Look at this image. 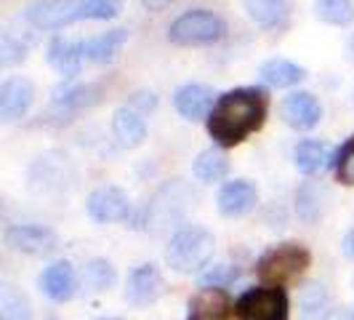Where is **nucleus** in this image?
<instances>
[{
  "mask_svg": "<svg viewBox=\"0 0 354 320\" xmlns=\"http://www.w3.org/2000/svg\"><path fill=\"white\" fill-rule=\"evenodd\" d=\"M328 200H330V193L322 181H304L296 193V213L299 219L306 222V224H315L319 216L328 208Z\"/></svg>",
  "mask_w": 354,
  "mask_h": 320,
  "instance_id": "6ab92c4d",
  "label": "nucleus"
},
{
  "mask_svg": "<svg viewBox=\"0 0 354 320\" xmlns=\"http://www.w3.org/2000/svg\"><path fill=\"white\" fill-rule=\"evenodd\" d=\"M269 96L259 86H243L221 94L208 115V134L218 147H237L266 121Z\"/></svg>",
  "mask_w": 354,
  "mask_h": 320,
  "instance_id": "f257e3e1",
  "label": "nucleus"
},
{
  "mask_svg": "<svg viewBox=\"0 0 354 320\" xmlns=\"http://www.w3.org/2000/svg\"><path fill=\"white\" fill-rule=\"evenodd\" d=\"M333 312V299L322 283H304L299 288V315L301 320H325Z\"/></svg>",
  "mask_w": 354,
  "mask_h": 320,
  "instance_id": "412c9836",
  "label": "nucleus"
},
{
  "mask_svg": "<svg viewBox=\"0 0 354 320\" xmlns=\"http://www.w3.org/2000/svg\"><path fill=\"white\" fill-rule=\"evenodd\" d=\"M213 249H216V240L213 235L205 227H184L178 230L168 249H165V262L174 267L176 272H184V275H192L197 269L208 265L213 259Z\"/></svg>",
  "mask_w": 354,
  "mask_h": 320,
  "instance_id": "f03ea898",
  "label": "nucleus"
},
{
  "mask_svg": "<svg viewBox=\"0 0 354 320\" xmlns=\"http://www.w3.org/2000/svg\"><path fill=\"white\" fill-rule=\"evenodd\" d=\"M237 278V267L232 265H213L208 272L200 275V285L203 288H221V285L232 283Z\"/></svg>",
  "mask_w": 354,
  "mask_h": 320,
  "instance_id": "2f4dec72",
  "label": "nucleus"
},
{
  "mask_svg": "<svg viewBox=\"0 0 354 320\" xmlns=\"http://www.w3.org/2000/svg\"><path fill=\"white\" fill-rule=\"evenodd\" d=\"M174 107L184 121H208V115L216 107V96L203 83H187L174 94Z\"/></svg>",
  "mask_w": 354,
  "mask_h": 320,
  "instance_id": "9b49d317",
  "label": "nucleus"
},
{
  "mask_svg": "<svg viewBox=\"0 0 354 320\" xmlns=\"http://www.w3.org/2000/svg\"><path fill=\"white\" fill-rule=\"evenodd\" d=\"M195 177L205 184H213V181H221V179L230 174V160L227 155L218 150V147H208L197 155L195 166H192Z\"/></svg>",
  "mask_w": 354,
  "mask_h": 320,
  "instance_id": "b1692460",
  "label": "nucleus"
},
{
  "mask_svg": "<svg viewBox=\"0 0 354 320\" xmlns=\"http://www.w3.org/2000/svg\"><path fill=\"white\" fill-rule=\"evenodd\" d=\"M341 246H344V254H346L349 259H354V227L346 232V238H344V243H341Z\"/></svg>",
  "mask_w": 354,
  "mask_h": 320,
  "instance_id": "72a5a7b5",
  "label": "nucleus"
},
{
  "mask_svg": "<svg viewBox=\"0 0 354 320\" xmlns=\"http://www.w3.org/2000/svg\"><path fill=\"white\" fill-rule=\"evenodd\" d=\"M336 177L344 181V184H349L354 187V136H349L344 147L338 150L336 155Z\"/></svg>",
  "mask_w": 354,
  "mask_h": 320,
  "instance_id": "c756f323",
  "label": "nucleus"
},
{
  "mask_svg": "<svg viewBox=\"0 0 354 320\" xmlns=\"http://www.w3.org/2000/svg\"><path fill=\"white\" fill-rule=\"evenodd\" d=\"M0 320H32L27 296L11 283L0 285Z\"/></svg>",
  "mask_w": 354,
  "mask_h": 320,
  "instance_id": "a878e982",
  "label": "nucleus"
},
{
  "mask_svg": "<svg viewBox=\"0 0 354 320\" xmlns=\"http://www.w3.org/2000/svg\"><path fill=\"white\" fill-rule=\"evenodd\" d=\"M293 160H296V168L306 174V177H319L328 171L330 160H333V147L328 142H319V139H304L296 144L293 150Z\"/></svg>",
  "mask_w": 354,
  "mask_h": 320,
  "instance_id": "f3484780",
  "label": "nucleus"
},
{
  "mask_svg": "<svg viewBox=\"0 0 354 320\" xmlns=\"http://www.w3.org/2000/svg\"><path fill=\"white\" fill-rule=\"evenodd\" d=\"M112 134L120 147L125 150H136L142 147L144 139H147V121L139 109H133L131 105L118 107L112 112Z\"/></svg>",
  "mask_w": 354,
  "mask_h": 320,
  "instance_id": "f8f14e48",
  "label": "nucleus"
},
{
  "mask_svg": "<svg viewBox=\"0 0 354 320\" xmlns=\"http://www.w3.org/2000/svg\"><path fill=\"white\" fill-rule=\"evenodd\" d=\"M123 11L120 0H83V21H109Z\"/></svg>",
  "mask_w": 354,
  "mask_h": 320,
  "instance_id": "c85d7f7f",
  "label": "nucleus"
},
{
  "mask_svg": "<svg viewBox=\"0 0 354 320\" xmlns=\"http://www.w3.org/2000/svg\"><path fill=\"white\" fill-rule=\"evenodd\" d=\"M160 294H162V275L155 265H142L131 272L128 291H125V299L131 304H136V307L152 304Z\"/></svg>",
  "mask_w": 354,
  "mask_h": 320,
  "instance_id": "4468645a",
  "label": "nucleus"
},
{
  "mask_svg": "<svg viewBox=\"0 0 354 320\" xmlns=\"http://www.w3.org/2000/svg\"><path fill=\"white\" fill-rule=\"evenodd\" d=\"M102 320H120V318H102Z\"/></svg>",
  "mask_w": 354,
  "mask_h": 320,
  "instance_id": "f704fd0d",
  "label": "nucleus"
},
{
  "mask_svg": "<svg viewBox=\"0 0 354 320\" xmlns=\"http://www.w3.org/2000/svg\"><path fill=\"white\" fill-rule=\"evenodd\" d=\"M259 78L272 89H290L306 78V70L290 59H269L259 67Z\"/></svg>",
  "mask_w": 354,
  "mask_h": 320,
  "instance_id": "4be33fe9",
  "label": "nucleus"
},
{
  "mask_svg": "<svg viewBox=\"0 0 354 320\" xmlns=\"http://www.w3.org/2000/svg\"><path fill=\"white\" fill-rule=\"evenodd\" d=\"M32 102H35V86L30 78H21V75L6 78L0 86V121L14 123L19 118H24Z\"/></svg>",
  "mask_w": 354,
  "mask_h": 320,
  "instance_id": "6e6552de",
  "label": "nucleus"
},
{
  "mask_svg": "<svg viewBox=\"0 0 354 320\" xmlns=\"http://www.w3.org/2000/svg\"><path fill=\"white\" fill-rule=\"evenodd\" d=\"M306 267H309V251L301 243H283V246L269 249L261 256L259 275L261 281L272 283V288H280L288 281H296Z\"/></svg>",
  "mask_w": 354,
  "mask_h": 320,
  "instance_id": "20e7f679",
  "label": "nucleus"
},
{
  "mask_svg": "<svg viewBox=\"0 0 354 320\" xmlns=\"http://www.w3.org/2000/svg\"><path fill=\"white\" fill-rule=\"evenodd\" d=\"M48 62L59 75H64L67 80H75L80 75V67L86 62L83 56V40H70V37L56 35L48 46Z\"/></svg>",
  "mask_w": 354,
  "mask_h": 320,
  "instance_id": "ddd939ff",
  "label": "nucleus"
},
{
  "mask_svg": "<svg viewBox=\"0 0 354 320\" xmlns=\"http://www.w3.org/2000/svg\"><path fill=\"white\" fill-rule=\"evenodd\" d=\"M227 296L221 288H205L189 302V312L195 320H221L227 315Z\"/></svg>",
  "mask_w": 354,
  "mask_h": 320,
  "instance_id": "393cba45",
  "label": "nucleus"
},
{
  "mask_svg": "<svg viewBox=\"0 0 354 320\" xmlns=\"http://www.w3.org/2000/svg\"><path fill=\"white\" fill-rule=\"evenodd\" d=\"M88 213L93 222L99 224H112V222H123L131 213V200L125 195L120 187L115 184H104V187H96L88 195Z\"/></svg>",
  "mask_w": 354,
  "mask_h": 320,
  "instance_id": "1a4fd4ad",
  "label": "nucleus"
},
{
  "mask_svg": "<svg viewBox=\"0 0 354 320\" xmlns=\"http://www.w3.org/2000/svg\"><path fill=\"white\" fill-rule=\"evenodd\" d=\"M131 107L133 109H139V112H152L155 107H158V96L152 94V91H139V94H133V99H131Z\"/></svg>",
  "mask_w": 354,
  "mask_h": 320,
  "instance_id": "473e14b6",
  "label": "nucleus"
},
{
  "mask_svg": "<svg viewBox=\"0 0 354 320\" xmlns=\"http://www.w3.org/2000/svg\"><path fill=\"white\" fill-rule=\"evenodd\" d=\"M280 118L293 131H312L322 121V105L309 91H293L280 102Z\"/></svg>",
  "mask_w": 354,
  "mask_h": 320,
  "instance_id": "0eeeda50",
  "label": "nucleus"
},
{
  "mask_svg": "<svg viewBox=\"0 0 354 320\" xmlns=\"http://www.w3.org/2000/svg\"><path fill=\"white\" fill-rule=\"evenodd\" d=\"M259 190L256 184H250L248 179H234L227 181L218 193V211L224 216H245L256 206Z\"/></svg>",
  "mask_w": 354,
  "mask_h": 320,
  "instance_id": "2eb2a0df",
  "label": "nucleus"
},
{
  "mask_svg": "<svg viewBox=\"0 0 354 320\" xmlns=\"http://www.w3.org/2000/svg\"><path fill=\"white\" fill-rule=\"evenodd\" d=\"M99 102V86H62L53 91V112L62 118Z\"/></svg>",
  "mask_w": 354,
  "mask_h": 320,
  "instance_id": "5701e85b",
  "label": "nucleus"
},
{
  "mask_svg": "<svg viewBox=\"0 0 354 320\" xmlns=\"http://www.w3.org/2000/svg\"><path fill=\"white\" fill-rule=\"evenodd\" d=\"M243 8L261 30H285L290 19V0H243Z\"/></svg>",
  "mask_w": 354,
  "mask_h": 320,
  "instance_id": "dca6fc26",
  "label": "nucleus"
},
{
  "mask_svg": "<svg viewBox=\"0 0 354 320\" xmlns=\"http://www.w3.org/2000/svg\"><path fill=\"white\" fill-rule=\"evenodd\" d=\"M125 40H128V30H120V27L96 37H88V40H83V56L93 64H109L120 53Z\"/></svg>",
  "mask_w": 354,
  "mask_h": 320,
  "instance_id": "aec40b11",
  "label": "nucleus"
},
{
  "mask_svg": "<svg viewBox=\"0 0 354 320\" xmlns=\"http://www.w3.org/2000/svg\"><path fill=\"white\" fill-rule=\"evenodd\" d=\"M227 35V21L208 8H192L176 17L168 27L174 46H213Z\"/></svg>",
  "mask_w": 354,
  "mask_h": 320,
  "instance_id": "7ed1b4c3",
  "label": "nucleus"
},
{
  "mask_svg": "<svg viewBox=\"0 0 354 320\" xmlns=\"http://www.w3.org/2000/svg\"><path fill=\"white\" fill-rule=\"evenodd\" d=\"M24 19L35 30H64L72 21H83V0H35L24 8Z\"/></svg>",
  "mask_w": 354,
  "mask_h": 320,
  "instance_id": "39448f33",
  "label": "nucleus"
},
{
  "mask_svg": "<svg viewBox=\"0 0 354 320\" xmlns=\"http://www.w3.org/2000/svg\"><path fill=\"white\" fill-rule=\"evenodd\" d=\"M83 281L93 291H106V288L115 285L118 275H115V267L109 265L106 259H91L86 269H83Z\"/></svg>",
  "mask_w": 354,
  "mask_h": 320,
  "instance_id": "cd10ccee",
  "label": "nucleus"
},
{
  "mask_svg": "<svg viewBox=\"0 0 354 320\" xmlns=\"http://www.w3.org/2000/svg\"><path fill=\"white\" fill-rule=\"evenodd\" d=\"M24 59H27V46L21 40H17L14 35L3 33V37H0V62L6 67H14V64L24 62Z\"/></svg>",
  "mask_w": 354,
  "mask_h": 320,
  "instance_id": "7c9ffc66",
  "label": "nucleus"
},
{
  "mask_svg": "<svg viewBox=\"0 0 354 320\" xmlns=\"http://www.w3.org/2000/svg\"><path fill=\"white\" fill-rule=\"evenodd\" d=\"M40 288L53 302L72 299L75 288H77V278H75V269L70 262H53L51 267H46V272L40 275Z\"/></svg>",
  "mask_w": 354,
  "mask_h": 320,
  "instance_id": "a211bd4d",
  "label": "nucleus"
},
{
  "mask_svg": "<svg viewBox=\"0 0 354 320\" xmlns=\"http://www.w3.org/2000/svg\"><path fill=\"white\" fill-rule=\"evenodd\" d=\"M6 243L21 254L43 256V254H51L56 249L59 238L51 227H43V224H14L6 232Z\"/></svg>",
  "mask_w": 354,
  "mask_h": 320,
  "instance_id": "9d476101",
  "label": "nucleus"
},
{
  "mask_svg": "<svg viewBox=\"0 0 354 320\" xmlns=\"http://www.w3.org/2000/svg\"><path fill=\"white\" fill-rule=\"evenodd\" d=\"M243 320H288V296L283 288H253L240 302Z\"/></svg>",
  "mask_w": 354,
  "mask_h": 320,
  "instance_id": "423d86ee",
  "label": "nucleus"
},
{
  "mask_svg": "<svg viewBox=\"0 0 354 320\" xmlns=\"http://www.w3.org/2000/svg\"><path fill=\"white\" fill-rule=\"evenodd\" d=\"M315 14L325 24L344 27L354 19V3L352 0H317L315 3Z\"/></svg>",
  "mask_w": 354,
  "mask_h": 320,
  "instance_id": "bb28decb",
  "label": "nucleus"
},
{
  "mask_svg": "<svg viewBox=\"0 0 354 320\" xmlns=\"http://www.w3.org/2000/svg\"><path fill=\"white\" fill-rule=\"evenodd\" d=\"M352 53H354V35H352Z\"/></svg>",
  "mask_w": 354,
  "mask_h": 320,
  "instance_id": "c9c22d12",
  "label": "nucleus"
}]
</instances>
